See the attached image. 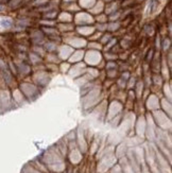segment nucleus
<instances>
[{
    "mask_svg": "<svg viewBox=\"0 0 172 173\" xmlns=\"http://www.w3.org/2000/svg\"><path fill=\"white\" fill-rule=\"evenodd\" d=\"M1 24L4 27H10L12 22H11V20H3V21H1Z\"/></svg>",
    "mask_w": 172,
    "mask_h": 173,
    "instance_id": "f257e3e1",
    "label": "nucleus"
}]
</instances>
